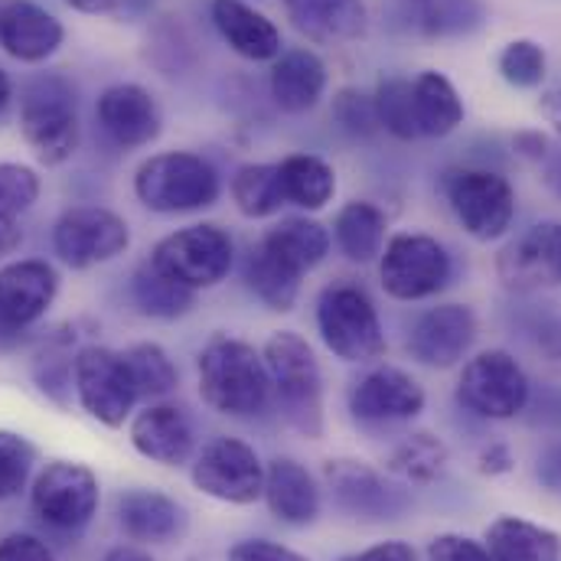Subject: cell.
Wrapping results in <instances>:
<instances>
[{
    "label": "cell",
    "instance_id": "obj_1",
    "mask_svg": "<svg viewBox=\"0 0 561 561\" xmlns=\"http://www.w3.org/2000/svg\"><path fill=\"white\" fill-rule=\"evenodd\" d=\"M199 399L226 419H255L272 405L265 356L229 333H216L196 356Z\"/></svg>",
    "mask_w": 561,
    "mask_h": 561
},
{
    "label": "cell",
    "instance_id": "obj_2",
    "mask_svg": "<svg viewBox=\"0 0 561 561\" xmlns=\"http://www.w3.org/2000/svg\"><path fill=\"white\" fill-rule=\"evenodd\" d=\"M262 356L272 379V399L284 421L297 434L317 440L323 434V373L313 346L294 330H275Z\"/></svg>",
    "mask_w": 561,
    "mask_h": 561
},
{
    "label": "cell",
    "instance_id": "obj_3",
    "mask_svg": "<svg viewBox=\"0 0 561 561\" xmlns=\"http://www.w3.org/2000/svg\"><path fill=\"white\" fill-rule=\"evenodd\" d=\"M317 333L323 346L350 366H373L389 350L376 300L350 280H336L320 290Z\"/></svg>",
    "mask_w": 561,
    "mask_h": 561
},
{
    "label": "cell",
    "instance_id": "obj_4",
    "mask_svg": "<svg viewBox=\"0 0 561 561\" xmlns=\"http://www.w3.org/2000/svg\"><path fill=\"white\" fill-rule=\"evenodd\" d=\"M135 196L144 209L160 216H183L216 206L222 196L219 170L190 150H163L147 157L135 173Z\"/></svg>",
    "mask_w": 561,
    "mask_h": 561
},
{
    "label": "cell",
    "instance_id": "obj_5",
    "mask_svg": "<svg viewBox=\"0 0 561 561\" xmlns=\"http://www.w3.org/2000/svg\"><path fill=\"white\" fill-rule=\"evenodd\" d=\"M444 199L473 242H500L516 219V190L510 176L490 167H450L440 176Z\"/></svg>",
    "mask_w": 561,
    "mask_h": 561
},
{
    "label": "cell",
    "instance_id": "obj_6",
    "mask_svg": "<svg viewBox=\"0 0 561 561\" xmlns=\"http://www.w3.org/2000/svg\"><path fill=\"white\" fill-rule=\"evenodd\" d=\"M20 131L46 167L66 163L79 147L76 89L53 72L30 79L20 92Z\"/></svg>",
    "mask_w": 561,
    "mask_h": 561
},
{
    "label": "cell",
    "instance_id": "obj_7",
    "mask_svg": "<svg viewBox=\"0 0 561 561\" xmlns=\"http://www.w3.org/2000/svg\"><path fill=\"white\" fill-rule=\"evenodd\" d=\"M150 265L163 272L167 278L199 294V290L219 287L232 275L236 239L229 236V229L216 222H196V226L163 236L150 252Z\"/></svg>",
    "mask_w": 561,
    "mask_h": 561
},
{
    "label": "cell",
    "instance_id": "obj_8",
    "mask_svg": "<svg viewBox=\"0 0 561 561\" xmlns=\"http://www.w3.org/2000/svg\"><path fill=\"white\" fill-rule=\"evenodd\" d=\"M454 280V255L427 232H396L379 255V284L392 300L437 297Z\"/></svg>",
    "mask_w": 561,
    "mask_h": 561
},
{
    "label": "cell",
    "instance_id": "obj_9",
    "mask_svg": "<svg viewBox=\"0 0 561 561\" xmlns=\"http://www.w3.org/2000/svg\"><path fill=\"white\" fill-rule=\"evenodd\" d=\"M533 396L529 376L506 350H483L463 363L457 379V402L477 419L510 421L526 412Z\"/></svg>",
    "mask_w": 561,
    "mask_h": 561
},
{
    "label": "cell",
    "instance_id": "obj_10",
    "mask_svg": "<svg viewBox=\"0 0 561 561\" xmlns=\"http://www.w3.org/2000/svg\"><path fill=\"white\" fill-rule=\"evenodd\" d=\"M131 245L128 222L105 206H76L66 209L53 226V249L62 265L85 272L105 262H115Z\"/></svg>",
    "mask_w": 561,
    "mask_h": 561
},
{
    "label": "cell",
    "instance_id": "obj_11",
    "mask_svg": "<svg viewBox=\"0 0 561 561\" xmlns=\"http://www.w3.org/2000/svg\"><path fill=\"white\" fill-rule=\"evenodd\" d=\"M193 486L219 503L249 506L262 500L265 463L252 444L239 437H216L193 463Z\"/></svg>",
    "mask_w": 561,
    "mask_h": 561
},
{
    "label": "cell",
    "instance_id": "obj_12",
    "mask_svg": "<svg viewBox=\"0 0 561 561\" xmlns=\"http://www.w3.org/2000/svg\"><path fill=\"white\" fill-rule=\"evenodd\" d=\"M72 382L82 409L105 427H122L135 412L138 389L122 353L108 346H85L72 363Z\"/></svg>",
    "mask_w": 561,
    "mask_h": 561
},
{
    "label": "cell",
    "instance_id": "obj_13",
    "mask_svg": "<svg viewBox=\"0 0 561 561\" xmlns=\"http://www.w3.org/2000/svg\"><path fill=\"white\" fill-rule=\"evenodd\" d=\"M30 506L46 526L59 533H79L99 510V477L85 463L53 460L36 477Z\"/></svg>",
    "mask_w": 561,
    "mask_h": 561
},
{
    "label": "cell",
    "instance_id": "obj_14",
    "mask_svg": "<svg viewBox=\"0 0 561 561\" xmlns=\"http://www.w3.org/2000/svg\"><path fill=\"white\" fill-rule=\"evenodd\" d=\"M477 333H480V323H477L473 307L437 304V307L421 310L412 320L405 350L415 363L427 369H454L470 356Z\"/></svg>",
    "mask_w": 561,
    "mask_h": 561
},
{
    "label": "cell",
    "instance_id": "obj_15",
    "mask_svg": "<svg viewBox=\"0 0 561 561\" xmlns=\"http://www.w3.org/2000/svg\"><path fill=\"white\" fill-rule=\"evenodd\" d=\"M496 275L516 294L561 287V222H536L510 239L496 255Z\"/></svg>",
    "mask_w": 561,
    "mask_h": 561
},
{
    "label": "cell",
    "instance_id": "obj_16",
    "mask_svg": "<svg viewBox=\"0 0 561 561\" xmlns=\"http://www.w3.org/2000/svg\"><path fill=\"white\" fill-rule=\"evenodd\" d=\"M421 382L399 366H376L359 376L350 389V412L363 424H396L412 421L424 412Z\"/></svg>",
    "mask_w": 561,
    "mask_h": 561
},
{
    "label": "cell",
    "instance_id": "obj_17",
    "mask_svg": "<svg viewBox=\"0 0 561 561\" xmlns=\"http://www.w3.org/2000/svg\"><path fill=\"white\" fill-rule=\"evenodd\" d=\"M59 294V275L49 262L23 259L0 268V333L13 336L46 317Z\"/></svg>",
    "mask_w": 561,
    "mask_h": 561
},
{
    "label": "cell",
    "instance_id": "obj_18",
    "mask_svg": "<svg viewBox=\"0 0 561 561\" xmlns=\"http://www.w3.org/2000/svg\"><path fill=\"white\" fill-rule=\"evenodd\" d=\"M95 118H99L102 131L125 150H138V147L153 144L163 128V115H160L153 92H147L144 85H135V82L105 89L99 95Z\"/></svg>",
    "mask_w": 561,
    "mask_h": 561
},
{
    "label": "cell",
    "instance_id": "obj_19",
    "mask_svg": "<svg viewBox=\"0 0 561 561\" xmlns=\"http://www.w3.org/2000/svg\"><path fill=\"white\" fill-rule=\"evenodd\" d=\"M66 39L62 23L33 0L0 7V49L16 62H46Z\"/></svg>",
    "mask_w": 561,
    "mask_h": 561
},
{
    "label": "cell",
    "instance_id": "obj_20",
    "mask_svg": "<svg viewBox=\"0 0 561 561\" xmlns=\"http://www.w3.org/2000/svg\"><path fill=\"white\" fill-rule=\"evenodd\" d=\"M209 16L226 46L249 62H275L284 53L278 23L249 0H213Z\"/></svg>",
    "mask_w": 561,
    "mask_h": 561
},
{
    "label": "cell",
    "instance_id": "obj_21",
    "mask_svg": "<svg viewBox=\"0 0 561 561\" xmlns=\"http://www.w3.org/2000/svg\"><path fill=\"white\" fill-rule=\"evenodd\" d=\"M327 480L340 510L356 519H392L402 506L396 486H389L382 473L363 460H330Z\"/></svg>",
    "mask_w": 561,
    "mask_h": 561
},
{
    "label": "cell",
    "instance_id": "obj_22",
    "mask_svg": "<svg viewBox=\"0 0 561 561\" xmlns=\"http://www.w3.org/2000/svg\"><path fill=\"white\" fill-rule=\"evenodd\" d=\"M290 26L317 46L356 43L369 30L363 0H280Z\"/></svg>",
    "mask_w": 561,
    "mask_h": 561
},
{
    "label": "cell",
    "instance_id": "obj_23",
    "mask_svg": "<svg viewBox=\"0 0 561 561\" xmlns=\"http://www.w3.org/2000/svg\"><path fill=\"white\" fill-rule=\"evenodd\" d=\"M262 500L268 503L272 516L284 526H310L320 516V486L313 473L297 463L294 457H275L265 467V490Z\"/></svg>",
    "mask_w": 561,
    "mask_h": 561
},
{
    "label": "cell",
    "instance_id": "obj_24",
    "mask_svg": "<svg viewBox=\"0 0 561 561\" xmlns=\"http://www.w3.org/2000/svg\"><path fill=\"white\" fill-rule=\"evenodd\" d=\"M327 62L313 49H284L272 62L268 89L284 115H307L327 92Z\"/></svg>",
    "mask_w": 561,
    "mask_h": 561
},
{
    "label": "cell",
    "instance_id": "obj_25",
    "mask_svg": "<svg viewBox=\"0 0 561 561\" xmlns=\"http://www.w3.org/2000/svg\"><path fill=\"white\" fill-rule=\"evenodd\" d=\"M118 523L131 542L167 546L186 533V510L160 490H128L118 496Z\"/></svg>",
    "mask_w": 561,
    "mask_h": 561
},
{
    "label": "cell",
    "instance_id": "obj_26",
    "mask_svg": "<svg viewBox=\"0 0 561 561\" xmlns=\"http://www.w3.org/2000/svg\"><path fill=\"white\" fill-rule=\"evenodd\" d=\"M131 444L140 457L160 467H180L193 457L196 434L183 409L176 405H150L131 421Z\"/></svg>",
    "mask_w": 561,
    "mask_h": 561
},
{
    "label": "cell",
    "instance_id": "obj_27",
    "mask_svg": "<svg viewBox=\"0 0 561 561\" xmlns=\"http://www.w3.org/2000/svg\"><path fill=\"white\" fill-rule=\"evenodd\" d=\"M483 0H402L399 23L421 39H463L486 26Z\"/></svg>",
    "mask_w": 561,
    "mask_h": 561
},
{
    "label": "cell",
    "instance_id": "obj_28",
    "mask_svg": "<svg viewBox=\"0 0 561 561\" xmlns=\"http://www.w3.org/2000/svg\"><path fill=\"white\" fill-rule=\"evenodd\" d=\"M330 236L346 262L373 265L389 242V216L369 199H353L336 213Z\"/></svg>",
    "mask_w": 561,
    "mask_h": 561
},
{
    "label": "cell",
    "instance_id": "obj_29",
    "mask_svg": "<svg viewBox=\"0 0 561 561\" xmlns=\"http://www.w3.org/2000/svg\"><path fill=\"white\" fill-rule=\"evenodd\" d=\"M268 252H275L284 265H290L297 275H307L313 268H320L333 249V236L323 222H317L313 216H284L275 222L262 239H259Z\"/></svg>",
    "mask_w": 561,
    "mask_h": 561
},
{
    "label": "cell",
    "instance_id": "obj_30",
    "mask_svg": "<svg viewBox=\"0 0 561 561\" xmlns=\"http://www.w3.org/2000/svg\"><path fill=\"white\" fill-rule=\"evenodd\" d=\"M483 546L493 561H561L559 533L519 516H500L490 523Z\"/></svg>",
    "mask_w": 561,
    "mask_h": 561
},
{
    "label": "cell",
    "instance_id": "obj_31",
    "mask_svg": "<svg viewBox=\"0 0 561 561\" xmlns=\"http://www.w3.org/2000/svg\"><path fill=\"white\" fill-rule=\"evenodd\" d=\"M280 193L287 206L320 213L336 196V170L317 153H287L278 160Z\"/></svg>",
    "mask_w": 561,
    "mask_h": 561
},
{
    "label": "cell",
    "instance_id": "obj_32",
    "mask_svg": "<svg viewBox=\"0 0 561 561\" xmlns=\"http://www.w3.org/2000/svg\"><path fill=\"white\" fill-rule=\"evenodd\" d=\"M412 95H415V118H419L421 138H447L463 125V102L454 82L427 69L419 79H412Z\"/></svg>",
    "mask_w": 561,
    "mask_h": 561
},
{
    "label": "cell",
    "instance_id": "obj_33",
    "mask_svg": "<svg viewBox=\"0 0 561 561\" xmlns=\"http://www.w3.org/2000/svg\"><path fill=\"white\" fill-rule=\"evenodd\" d=\"M242 278L245 287L275 313H287L297 297H300V278L290 265H284L275 252H268L262 242H255L245 255V265H242Z\"/></svg>",
    "mask_w": 561,
    "mask_h": 561
},
{
    "label": "cell",
    "instance_id": "obj_34",
    "mask_svg": "<svg viewBox=\"0 0 561 561\" xmlns=\"http://www.w3.org/2000/svg\"><path fill=\"white\" fill-rule=\"evenodd\" d=\"M229 193L245 219H272L287 206L280 193L278 163H242L232 173Z\"/></svg>",
    "mask_w": 561,
    "mask_h": 561
},
{
    "label": "cell",
    "instance_id": "obj_35",
    "mask_svg": "<svg viewBox=\"0 0 561 561\" xmlns=\"http://www.w3.org/2000/svg\"><path fill=\"white\" fill-rule=\"evenodd\" d=\"M131 297L138 304V310L144 317L153 320H176L186 317L196 304V290L176 284L173 278H167L163 272H157L150 262L140 265L131 280Z\"/></svg>",
    "mask_w": 561,
    "mask_h": 561
},
{
    "label": "cell",
    "instance_id": "obj_36",
    "mask_svg": "<svg viewBox=\"0 0 561 561\" xmlns=\"http://www.w3.org/2000/svg\"><path fill=\"white\" fill-rule=\"evenodd\" d=\"M444 467H447V447L427 431L409 434L386 457V470L409 483H431L444 473Z\"/></svg>",
    "mask_w": 561,
    "mask_h": 561
},
{
    "label": "cell",
    "instance_id": "obj_37",
    "mask_svg": "<svg viewBox=\"0 0 561 561\" xmlns=\"http://www.w3.org/2000/svg\"><path fill=\"white\" fill-rule=\"evenodd\" d=\"M376 115H379V128L396 140H419V118H415V95H412V79L402 76H389L379 79L376 92Z\"/></svg>",
    "mask_w": 561,
    "mask_h": 561
},
{
    "label": "cell",
    "instance_id": "obj_38",
    "mask_svg": "<svg viewBox=\"0 0 561 561\" xmlns=\"http://www.w3.org/2000/svg\"><path fill=\"white\" fill-rule=\"evenodd\" d=\"M125 363H128V373L135 379V389H138V399H163L176 389L180 382V373L170 359V353L157 343H135L128 346L125 353Z\"/></svg>",
    "mask_w": 561,
    "mask_h": 561
},
{
    "label": "cell",
    "instance_id": "obj_39",
    "mask_svg": "<svg viewBox=\"0 0 561 561\" xmlns=\"http://www.w3.org/2000/svg\"><path fill=\"white\" fill-rule=\"evenodd\" d=\"M496 69L506 85L513 89H539L549 76V56L546 46L536 39H510L496 59Z\"/></svg>",
    "mask_w": 561,
    "mask_h": 561
},
{
    "label": "cell",
    "instance_id": "obj_40",
    "mask_svg": "<svg viewBox=\"0 0 561 561\" xmlns=\"http://www.w3.org/2000/svg\"><path fill=\"white\" fill-rule=\"evenodd\" d=\"M333 122H336L340 131H346L350 138L356 140H366L382 131L373 95L359 92V89H340L333 95Z\"/></svg>",
    "mask_w": 561,
    "mask_h": 561
},
{
    "label": "cell",
    "instance_id": "obj_41",
    "mask_svg": "<svg viewBox=\"0 0 561 561\" xmlns=\"http://www.w3.org/2000/svg\"><path fill=\"white\" fill-rule=\"evenodd\" d=\"M36 450L30 447L26 437L13 434V431H0V500H13L33 470Z\"/></svg>",
    "mask_w": 561,
    "mask_h": 561
},
{
    "label": "cell",
    "instance_id": "obj_42",
    "mask_svg": "<svg viewBox=\"0 0 561 561\" xmlns=\"http://www.w3.org/2000/svg\"><path fill=\"white\" fill-rule=\"evenodd\" d=\"M39 199V176L26 163H0V216L16 219Z\"/></svg>",
    "mask_w": 561,
    "mask_h": 561
},
{
    "label": "cell",
    "instance_id": "obj_43",
    "mask_svg": "<svg viewBox=\"0 0 561 561\" xmlns=\"http://www.w3.org/2000/svg\"><path fill=\"white\" fill-rule=\"evenodd\" d=\"M427 561H493L483 542H473L457 533L434 536L427 546Z\"/></svg>",
    "mask_w": 561,
    "mask_h": 561
},
{
    "label": "cell",
    "instance_id": "obj_44",
    "mask_svg": "<svg viewBox=\"0 0 561 561\" xmlns=\"http://www.w3.org/2000/svg\"><path fill=\"white\" fill-rule=\"evenodd\" d=\"M226 561H310L307 556L272 542V539H242L229 549Z\"/></svg>",
    "mask_w": 561,
    "mask_h": 561
},
{
    "label": "cell",
    "instance_id": "obj_45",
    "mask_svg": "<svg viewBox=\"0 0 561 561\" xmlns=\"http://www.w3.org/2000/svg\"><path fill=\"white\" fill-rule=\"evenodd\" d=\"M0 561H56L46 542L26 533H13L0 542Z\"/></svg>",
    "mask_w": 561,
    "mask_h": 561
},
{
    "label": "cell",
    "instance_id": "obj_46",
    "mask_svg": "<svg viewBox=\"0 0 561 561\" xmlns=\"http://www.w3.org/2000/svg\"><path fill=\"white\" fill-rule=\"evenodd\" d=\"M477 467H480V473H486V477H503V473H510V470L516 467V457H513V450H510L503 440H493V444H486V447L480 450Z\"/></svg>",
    "mask_w": 561,
    "mask_h": 561
},
{
    "label": "cell",
    "instance_id": "obj_47",
    "mask_svg": "<svg viewBox=\"0 0 561 561\" xmlns=\"http://www.w3.org/2000/svg\"><path fill=\"white\" fill-rule=\"evenodd\" d=\"M340 561H415V549L409 542L392 539V542H379L373 549H363V552L346 556V559Z\"/></svg>",
    "mask_w": 561,
    "mask_h": 561
},
{
    "label": "cell",
    "instance_id": "obj_48",
    "mask_svg": "<svg viewBox=\"0 0 561 561\" xmlns=\"http://www.w3.org/2000/svg\"><path fill=\"white\" fill-rule=\"evenodd\" d=\"M513 150H516L519 157L533 160V163H542L546 153L552 150V140L546 138L542 131H519V135L513 138Z\"/></svg>",
    "mask_w": 561,
    "mask_h": 561
},
{
    "label": "cell",
    "instance_id": "obj_49",
    "mask_svg": "<svg viewBox=\"0 0 561 561\" xmlns=\"http://www.w3.org/2000/svg\"><path fill=\"white\" fill-rule=\"evenodd\" d=\"M542 183H546V190L556 199H561V147H552L546 153V160H542Z\"/></svg>",
    "mask_w": 561,
    "mask_h": 561
},
{
    "label": "cell",
    "instance_id": "obj_50",
    "mask_svg": "<svg viewBox=\"0 0 561 561\" xmlns=\"http://www.w3.org/2000/svg\"><path fill=\"white\" fill-rule=\"evenodd\" d=\"M539 115L556 128V135L561 138V89L542 92V99H539Z\"/></svg>",
    "mask_w": 561,
    "mask_h": 561
},
{
    "label": "cell",
    "instance_id": "obj_51",
    "mask_svg": "<svg viewBox=\"0 0 561 561\" xmlns=\"http://www.w3.org/2000/svg\"><path fill=\"white\" fill-rule=\"evenodd\" d=\"M20 242H23V229H20V222H16V219H3V216H0V259H3V255H10L13 249H20Z\"/></svg>",
    "mask_w": 561,
    "mask_h": 561
},
{
    "label": "cell",
    "instance_id": "obj_52",
    "mask_svg": "<svg viewBox=\"0 0 561 561\" xmlns=\"http://www.w3.org/2000/svg\"><path fill=\"white\" fill-rule=\"evenodd\" d=\"M62 3H69V7H72V10H79V13H92V16H99V13H115L122 0H62Z\"/></svg>",
    "mask_w": 561,
    "mask_h": 561
},
{
    "label": "cell",
    "instance_id": "obj_53",
    "mask_svg": "<svg viewBox=\"0 0 561 561\" xmlns=\"http://www.w3.org/2000/svg\"><path fill=\"white\" fill-rule=\"evenodd\" d=\"M105 561H153L144 549H138V546H118V549H112L108 556H105Z\"/></svg>",
    "mask_w": 561,
    "mask_h": 561
},
{
    "label": "cell",
    "instance_id": "obj_54",
    "mask_svg": "<svg viewBox=\"0 0 561 561\" xmlns=\"http://www.w3.org/2000/svg\"><path fill=\"white\" fill-rule=\"evenodd\" d=\"M10 99H13V85H10V76L0 69V112L10 105Z\"/></svg>",
    "mask_w": 561,
    "mask_h": 561
}]
</instances>
